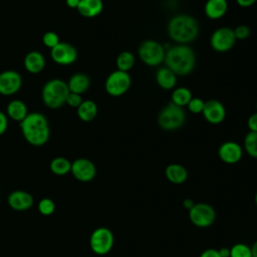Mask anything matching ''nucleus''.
<instances>
[{
    "mask_svg": "<svg viewBox=\"0 0 257 257\" xmlns=\"http://www.w3.org/2000/svg\"><path fill=\"white\" fill-rule=\"evenodd\" d=\"M25 141L34 147L45 145L50 137L49 122L41 112H28L26 117L19 122Z\"/></svg>",
    "mask_w": 257,
    "mask_h": 257,
    "instance_id": "f257e3e1",
    "label": "nucleus"
},
{
    "mask_svg": "<svg viewBox=\"0 0 257 257\" xmlns=\"http://www.w3.org/2000/svg\"><path fill=\"white\" fill-rule=\"evenodd\" d=\"M164 61L176 75H187L195 68L196 55L190 46L177 44L166 50Z\"/></svg>",
    "mask_w": 257,
    "mask_h": 257,
    "instance_id": "f03ea898",
    "label": "nucleus"
},
{
    "mask_svg": "<svg viewBox=\"0 0 257 257\" xmlns=\"http://www.w3.org/2000/svg\"><path fill=\"white\" fill-rule=\"evenodd\" d=\"M168 33L171 39L179 44L192 42L199 34L198 21L188 14L176 15L168 23Z\"/></svg>",
    "mask_w": 257,
    "mask_h": 257,
    "instance_id": "7ed1b4c3",
    "label": "nucleus"
},
{
    "mask_svg": "<svg viewBox=\"0 0 257 257\" xmlns=\"http://www.w3.org/2000/svg\"><path fill=\"white\" fill-rule=\"evenodd\" d=\"M68 93L67 82L59 78H53L43 85L41 97L47 107L57 109L65 103Z\"/></svg>",
    "mask_w": 257,
    "mask_h": 257,
    "instance_id": "20e7f679",
    "label": "nucleus"
},
{
    "mask_svg": "<svg viewBox=\"0 0 257 257\" xmlns=\"http://www.w3.org/2000/svg\"><path fill=\"white\" fill-rule=\"evenodd\" d=\"M186 120V112L183 107L169 102L158 115V123L165 131H175L180 128Z\"/></svg>",
    "mask_w": 257,
    "mask_h": 257,
    "instance_id": "39448f33",
    "label": "nucleus"
},
{
    "mask_svg": "<svg viewBox=\"0 0 257 257\" xmlns=\"http://www.w3.org/2000/svg\"><path fill=\"white\" fill-rule=\"evenodd\" d=\"M141 60L149 66H157L164 62L166 50L163 44L156 40H145L138 49Z\"/></svg>",
    "mask_w": 257,
    "mask_h": 257,
    "instance_id": "423d86ee",
    "label": "nucleus"
},
{
    "mask_svg": "<svg viewBox=\"0 0 257 257\" xmlns=\"http://www.w3.org/2000/svg\"><path fill=\"white\" fill-rule=\"evenodd\" d=\"M131 84L132 78L128 72L116 69L106 77L104 89L111 96H120L130 89Z\"/></svg>",
    "mask_w": 257,
    "mask_h": 257,
    "instance_id": "0eeeda50",
    "label": "nucleus"
},
{
    "mask_svg": "<svg viewBox=\"0 0 257 257\" xmlns=\"http://www.w3.org/2000/svg\"><path fill=\"white\" fill-rule=\"evenodd\" d=\"M89 245L91 250L97 255L107 254L113 246V234L105 227H99L95 229L89 239Z\"/></svg>",
    "mask_w": 257,
    "mask_h": 257,
    "instance_id": "6e6552de",
    "label": "nucleus"
},
{
    "mask_svg": "<svg viewBox=\"0 0 257 257\" xmlns=\"http://www.w3.org/2000/svg\"><path fill=\"white\" fill-rule=\"evenodd\" d=\"M189 218L195 226L206 228L214 223L216 219V212L209 204L195 203V205L189 210Z\"/></svg>",
    "mask_w": 257,
    "mask_h": 257,
    "instance_id": "1a4fd4ad",
    "label": "nucleus"
},
{
    "mask_svg": "<svg viewBox=\"0 0 257 257\" xmlns=\"http://www.w3.org/2000/svg\"><path fill=\"white\" fill-rule=\"evenodd\" d=\"M236 40L232 28L220 27L212 33L210 37V45L217 52H227L234 46Z\"/></svg>",
    "mask_w": 257,
    "mask_h": 257,
    "instance_id": "9d476101",
    "label": "nucleus"
},
{
    "mask_svg": "<svg viewBox=\"0 0 257 257\" xmlns=\"http://www.w3.org/2000/svg\"><path fill=\"white\" fill-rule=\"evenodd\" d=\"M51 59L60 65H69L77 59L76 48L68 42H59L55 47L50 49Z\"/></svg>",
    "mask_w": 257,
    "mask_h": 257,
    "instance_id": "9b49d317",
    "label": "nucleus"
},
{
    "mask_svg": "<svg viewBox=\"0 0 257 257\" xmlns=\"http://www.w3.org/2000/svg\"><path fill=\"white\" fill-rule=\"evenodd\" d=\"M22 85V77L19 72L8 69L0 72V94L9 96L19 91Z\"/></svg>",
    "mask_w": 257,
    "mask_h": 257,
    "instance_id": "f8f14e48",
    "label": "nucleus"
},
{
    "mask_svg": "<svg viewBox=\"0 0 257 257\" xmlns=\"http://www.w3.org/2000/svg\"><path fill=\"white\" fill-rule=\"evenodd\" d=\"M70 172L76 180L80 182H89L95 177L96 168L90 160L79 158L71 163Z\"/></svg>",
    "mask_w": 257,
    "mask_h": 257,
    "instance_id": "ddd939ff",
    "label": "nucleus"
},
{
    "mask_svg": "<svg viewBox=\"0 0 257 257\" xmlns=\"http://www.w3.org/2000/svg\"><path fill=\"white\" fill-rule=\"evenodd\" d=\"M202 114L208 122L218 124L225 119L226 109L221 101L217 99H209L205 101Z\"/></svg>",
    "mask_w": 257,
    "mask_h": 257,
    "instance_id": "4468645a",
    "label": "nucleus"
},
{
    "mask_svg": "<svg viewBox=\"0 0 257 257\" xmlns=\"http://www.w3.org/2000/svg\"><path fill=\"white\" fill-rule=\"evenodd\" d=\"M243 155V150L239 144L233 141L223 143L218 150V156L222 162L233 165L238 163Z\"/></svg>",
    "mask_w": 257,
    "mask_h": 257,
    "instance_id": "2eb2a0df",
    "label": "nucleus"
},
{
    "mask_svg": "<svg viewBox=\"0 0 257 257\" xmlns=\"http://www.w3.org/2000/svg\"><path fill=\"white\" fill-rule=\"evenodd\" d=\"M8 204L15 211H26L33 205V197L25 191H14L8 196Z\"/></svg>",
    "mask_w": 257,
    "mask_h": 257,
    "instance_id": "dca6fc26",
    "label": "nucleus"
},
{
    "mask_svg": "<svg viewBox=\"0 0 257 257\" xmlns=\"http://www.w3.org/2000/svg\"><path fill=\"white\" fill-rule=\"evenodd\" d=\"M23 64L25 69L32 73V74H37L41 72L44 67H45V58L42 53L36 50L29 51L23 60Z\"/></svg>",
    "mask_w": 257,
    "mask_h": 257,
    "instance_id": "f3484780",
    "label": "nucleus"
},
{
    "mask_svg": "<svg viewBox=\"0 0 257 257\" xmlns=\"http://www.w3.org/2000/svg\"><path fill=\"white\" fill-rule=\"evenodd\" d=\"M103 9L102 0H80L76 8L77 12L86 18H93L101 13Z\"/></svg>",
    "mask_w": 257,
    "mask_h": 257,
    "instance_id": "a211bd4d",
    "label": "nucleus"
},
{
    "mask_svg": "<svg viewBox=\"0 0 257 257\" xmlns=\"http://www.w3.org/2000/svg\"><path fill=\"white\" fill-rule=\"evenodd\" d=\"M67 86L70 92L82 94L90 86V78L87 74L82 72L74 73L67 81Z\"/></svg>",
    "mask_w": 257,
    "mask_h": 257,
    "instance_id": "6ab92c4d",
    "label": "nucleus"
},
{
    "mask_svg": "<svg viewBox=\"0 0 257 257\" xmlns=\"http://www.w3.org/2000/svg\"><path fill=\"white\" fill-rule=\"evenodd\" d=\"M228 10L227 0H207L204 11L208 18L215 20L223 17Z\"/></svg>",
    "mask_w": 257,
    "mask_h": 257,
    "instance_id": "aec40b11",
    "label": "nucleus"
},
{
    "mask_svg": "<svg viewBox=\"0 0 257 257\" xmlns=\"http://www.w3.org/2000/svg\"><path fill=\"white\" fill-rule=\"evenodd\" d=\"M6 114L8 118L20 122L28 114L27 105L20 99H13L6 106Z\"/></svg>",
    "mask_w": 257,
    "mask_h": 257,
    "instance_id": "412c9836",
    "label": "nucleus"
},
{
    "mask_svg": "<svg viewBox=\"0 0 257 257\" xmlns=\"http://www.w3.org/2000/svg\"><path fill=\"white\" fill-rule=\"evenodd\" d=\"M156 81L164 89H172L176 86L177 75L167 66L161 67L156 72Z\"/></svg>",
    "mask_w": 257,
    "mask_h": 257,
    "instance_id": "4be33fe9",
    "label": "nucleus"
},
{
    "mask_svg": "<svg viewBox=\"0 0 257 257\" xmlns=\"http://www.w3.org/2000/svg\"><path fill=\"white\" fill-rule=\"evenodd\" d=\"M167 179L173 184H183L188 178V172L180 164H171L165 170Z\"/></svg>",
    "mask_w": 257,
    "mask_h": 257,
    "instance_id": "5701e85b",
    "label": "nucleus"
},
{
    "mask_svg": "<svg viewBox=\"0 0 257 257\" xmlns=\"http://www.w3.org/2000/svg\"><path fill=\"white\" fill-rule=\"evenodd\" d=\"M76 113L82 121H91L97 115V105L91 99L83 100L76 108Z\"/></svg>",
    "mask_w": 257,
    "mask_h": 257,
    "instance_id": "b1692460",
    "label": "nucleus"
},
{
    "mask_svg": "<svg viewBox=\"0 0 257 257\" xmlns=\"http://www.w3.org/2000/svg\"><path fill=\"white\" fill-rule=\"evenodd\" d=\"M193 95L192 92L189 88L181 86L176 88L173 93H172V102L183 107V106H187V104L189 103V101L192 99Z\"/></svg>",
    "mask_w": 257,
    "mask_h": 257,
    "instance_id": "393cba45",
    "label": "nucleus"
},
{
    "mask_svg": "<svg viewBox=\"0 0 257 257\" xmlns=\"http://www.w3.org/2000/svg\"><path fill=\"white\" fill-rule=\"evenodd\" d=\"M50 170L57 176H63L70 172L71 163L63 157H56L50 163Z\"/></svg>",
    "mask_w": 257,
    "mask_h": 257,
    "instance_id": "a878e982",
    "label": "nucleus"
},
{
    "mask_svg": "<svg viewBox=\"0 0 257 257\" xmlns=\"http://www.w3.org/2000/svg\"><path fill=\"white\" fill-rule=\"evenodd\" d=\"M135 56L130 51L120 52L115 60V64L118 70L128 72L135 65Z\"/></svg>",
    "mask_w": 257,
    "mask_h": 257,
    "instance_id": "bb28decb",
    "label": "nucleus"
},
{
    "mask_svg": "<svg viewBox=\"0 0 257 257\" xmlns=\"http://www.w3.org/2000/svg\"><path fill=\"white\" fill-rule=\"evenodd\" d=\"M244 148L246 153L252 157L257 159V133L249 132L244 138Z\"/></svg>",
    "mask_w": 257,
    "mask_h": 257,
    "instance_id": "cd10ccee",
    "label": "nucleus"
},
{
    "mask_svg": "<svg viewBox=\"0 0 257 257\" xmlns=\"http://www.w3.org/2000/svg\"><path fill=\"white\" fill-rule=\"evenodd\" d=\"M230 257H252L251 247L244 243H237L230 248Z\"/></svg>",
    "mask_w": 257,
    "mask_h": 257,
    "instance_id": "c85d7f7f",
    "label": "nucleus"
},
{
    "mask_svg": "<svg viewBox=\"0 0 257 257\" xmlns=\"http://www.w3.org/2000/svg\"><path fill=\"white\" fill-rule=\"evenodd\" d=\"M38 211L44 216H49L55 211V204L51 199L44 198L38 203Z\"/></svg>",
    "mask_w": 257,
    "mask_h": 257,
    "instance_id": "c756f323",
    "label": "nucleus"
},
{
    "mask_svg": "<svg viewBox=\"0 0 257 257\" xmlns=\"http://www.w3.org/2000/svg\"><path fill=\"white\" fill-rule=\"evenodd\" d=\"M42 42H43L44 46L52 49L53 47H55L60 42V40H59L58 34L56 32L47 31L42 36Z\"/></svg>",
    "mask_w": 257,
    "mask_h": 257,
    "instance_id": "7c9ffc66",
    "label": "nucleus"
},
{
    "mask_svg": "<svg viewBox=\"0 0 257 257\" xmlns=\"http://www.w3.org/2000/svg\"><path fill=\"white\" fill-rule=\"evenodd\" d=\"M205 101L200 97H192V99L187 104L188 109L193 113H202Z\"/></svg>",
    "mask_w": 257,
    "mask_h": 257,
    "instance_id": "2f4dec72",
    "label": "nucleus"
},
{
    "mask_svg": "<svg viewBox=\"0 0 257 257\" xmlns=\"http://www.w3.org/2000/svg\"><path fill=\"white\" fill-rule=\"evenodd\" d=\"M82 101H83V99H82L81 94H78V93H74V92H70V91H69V93H68V95H67V97H66L65 103H66L67 105L71 106V107L77 108V107L80 105V103H81Z\"/></svg>",
    "mask_w": 257,
    "mask_h": 257,
    "instance_id": "473e14b6",
    "label": "nucleus"
},
{
    "mask_svg": "<svg viewBox=\"0 0 257 257\" xmlns=\"http://www.w3.org/2000/svg\"><path fill=\"white\" fill-rule=\"evenodd\" d=\"M233 30H234V34H235L236 39H239V40L246 39L250 35V29L246 25H239Z\"/></svg>",
    "mask_w": 257,
    "mask_h": 257,
    "instance_id": "72a5a7b5",
    "label": "nucleus"
},
{
    "mask_svg": "<svg viewBox=\"0 0 257 257\" xmlns=\"http://www.w3.org/2000/svg\"><path fill=\"white\" fill-rule=\"evenodd\" d=\"M8 128V116L5 112L0 110V136L6 133Z\"/></svg>",
    "mask_w": 257,
    "mask_h": 257,
    "instance_id": "f704fd0d",
    "label": "nucleus"
},
{
    "mask_svg": "<svg viewBox=\"0 0 257 257\" xmlns=\"http://www.w3.org/2000/svg\"><path fill=\"white\" fill-rule=\"evenodd\" d=\"M248 128L250 132H256L257 133V111L252 113L247 120Z\"/></svg>",
    "mask_w": 257,
    "mask_h": 257,
    "instance_id": "c9c22d12",
    "label": "nucleus"
},
{
    "mask_svg": "<svg viewBox=\"0 0 257 257\" xmlns=\"http://www.w3.org/2000/svg\"><path fill=\"white\" fill-rule=\"evenodd\" d=\"M200 257H221V256H220V253L217 249L209 248V249H206L205 251H203L201 253Z\"/></svg>",
    "mask_w": 257,
    "mask_h": 257,
    "instance_id": "e433bc0d",
    "label": "nucleus"
},
{
    "mask_svg": "<svg viewBox=\"0 0 257 257\" xmlns=\"http://www.w3.org/2000/svg\"><path fill=\"white\" fill-rule=\"evenodd\" d=\"M257 0H236L237 4L241 7H244V8H247V7H250L252 6L253 4H255Z\"/></svg>",
    "mask_w": 257,
    "mask_h": 257,
    "instance_id": "4c0bfd02",
    "label": "nucleus"
},
{
    "mask_svg": "<svg viewBox=\"0 0 257 257\" xmlns=\"http://www.w3.org/2000/svg\"><path fill=\"white\" fill-rule=\"evenodd\" d=\"M79 1L80 0H65V3L66 5L69 7V8H72V9H76L78 4H79Z\"/></svg>",
    "mask_w": 257,
    "mask_h": 257,
    "instance_id": "58836bf2",
    "label": "nucleus"
},
{
    "mask_svg": "<svg viewBox=\"0 0 257 257\" xmlns=\"http://www.w3.org/2000/svg\"><path fill=\"white\" fill-rule=\"evenodd\" d=\"M218 251H219L221 257H230V249H229V248L223 247V248H221V249L218 250Z\"/></svg>",
    "mask_w": 257,
    "mask_h": 257,
    "instance_id": "ea45409f",
    "label": "nucleus"
},
{
    "mask_svg": "<svg viewBox=\"0 0 257 257\" xmlns=\"http://www.w3.org/2000/svg\"><path fill=\"white\" fill-rule=\"evenodd\" d=\"M183 205H184V207H185L186 209L190 210V209L195 205V203H194L191 199H186V200L183 202Z\"/></svg>",
    "mask_w": 257,
    "mask_h": 257,
    "instance_id": "a19ab883",
    "label": "nucleus"
},
{
    "mask_svg": "<svg viewBox=\"0 0 257 257\" xmlns=\"http://www.w3.org/2000/svg\"><path fill=\"white\" fill-rule=\"evenodd\" d=\"M251 253H252V257H257V241H255L254 244L252 245Z\"/></svg>",
    "mask_w": 257,
    "mask_h": 257,
    "instance_id": "79ce46f5",
    "label": "nucleus"
},
{
    "mask_svg": "<svg viewBox=\"0 0 257 257\" xmlns=\"http://www.w3.org/2000/svg\"><path fill=\"white\" fill-rule=\"evenodd\" d=\"M255 203H256V206H257V192H256V195H255Z\"/></svg>",
    "mask_w": 257,
    "mask_h": 257,
    "instance_id": "37998d69",
    "label": "nucleus"
},
{
    "mask_svg": "<svg viewBox=\"0 0 257 257\" xmlns=\"http://www.w3.org/2000/svg\"><path fill=\"white\" fill-rule=\"evenodd\" d=\"M256 107H257V104H256Z\"/></svg>",
    "mask_w": 257,
    "mask_h": 257,
    "instance_id": "c03bdc74",
    "label": "nucleus"
}]
</instances>
